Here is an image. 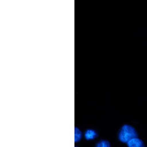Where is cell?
Returning <instances> with one entry per match:
<instances>
[{
  "instance_id": "6da1fadb",
  "label": "cell",
  "mask_w": 147,
  "mask_h": 147,
  "mask_svg": "<svg viewBox=\"0 0 147 147\" xmlns=\"http://www.w3.org/2000/svg\"><path fill=\"white\" fill-rule=\"evenodd\" d=\"M138 134L134 127L128 125H124L120 131L119 140L123 143H127L131 139L138 138Z\"/></svg>"
},
{
  "instance_id": "7a4b0ae2",
  "label": "cell",
  "mask_w": 147,
  "mask_h": 147,
  "mask_svg": "<svg viewBox=\"0 0 147 147\" xmlns=\"http://www.w3.org/2000/svg\"><path fill=\"white\" fill-rule=\"evenodd\" d=\"M127 144L129 147H144L143 142L138 138H134L131 139L127 142Z\"/></svg>"
},
{
  "instance_id": "3957f363",
  "label": "cell",
  "mask_w": 147,
  "mask_h": 147,
  "mask_svg": "<svg viewBox=\"0 0 147 147\" xmlns=\"http://www.w3.org/2000/svg\"><path fill=\"white\" fill-rule=\"evenodd\" d=\"M97 136L98 134L96 132L92 129H88L84 133V137L87 140H94L97 137Z\"/></svg>"
},
{
  "instance_id": "277c9868",
  "label": "cell",
  "mask_w": 147,
  "mask_h": 147,
  "mask_svg": "<svg viewBox=\"0 0 147 147\" xmlns=\"http://www.w3.org/2000/svg\"><path fill=\"white\" fill-rule=\"evenodd\" d=\"M82 136V132L78 127H75L74 128V141L77 142L81 140Z\"/></svg>"
},
{
  "instance_id": "5b68a950",
  "label": "cell",
  "mask_w": 147,
  "mask_h": 147,
  "mask_svg": "<svg viewBox=\"0 0 147 147\" xmlns=\"http://www.w3.org/2000/svg\"><path fill=\"white\" fill-rule=\"evenodd\" d=\"M110 142L107 140H100L96 144V147H110Z\"/></svg>"
}]
</instances>
